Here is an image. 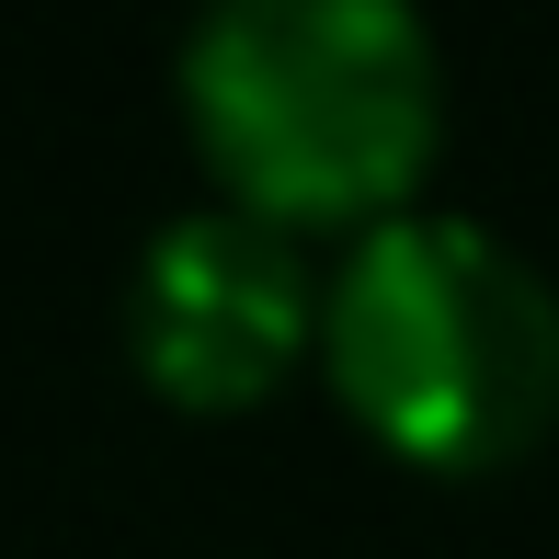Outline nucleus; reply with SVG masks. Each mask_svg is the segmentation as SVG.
I'll use <instances>...</instances> for the list:
<instances>
[{
    "mask_svg": "<svg viewBox=\"0 0 559 559\" xmlns=\"http://www.w3.org/2000/svg\"><path fill=\"white\" fill-rule=\"evenodd\" d=\"M183 126L240 217H412L445 138V58L400 0H228L183 35Z\"/></svg>",
    "mask_w": 559,
    "mask_h": 559,
    "instance_id": "obj_1",
    "label": "nucleus"
},
{
    "mask_svg": "<svg viewBox=\"0 0 559 559\" xmlns=\"http://www.w3.org/2000/svg\"><path fill=\"white\" fill-rule=\"evenodd\" d=\"M343 412L412 468H514L559 423V297L479 217H389L354 240L320 309Z\"/></svg>",
    "mask_w": 559,
    "mask_h": 559,
    "instance_id": "obj_2",
    "label": "nucleus"
},
{
    "mask_svg": "<svg viewBox=\"0 0 559 559\" xmlns=\"http://www.w3.org/2000/svg\"><path fill=\"white\" fill-rule=\"evenodd\" d=\"M320 309H332V286L309 274L297 228L240 217V206H194L138 251L126 343H138V377L171 412H251L320 343Z\"/></svg>",
    "mask_w": 559,
    "mask_h": 559,
    "instance_id": "obj_3",
    "label": "nucleus"
}]
</instances>
